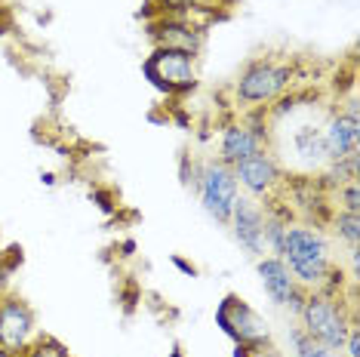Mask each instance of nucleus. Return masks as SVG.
<instances>
[{"instance_id": "1", "label": "nucleus", "mask_w": 360, "mask_h": 357, "mask_svg": "<svg viewBox=\"0 0 360 357\" xmlns=\"http://www.w3.org/2000/svg\"><path fill=\"white\" fill-rule=\"evenodd\" d=\"M292 86H296V65L290 59L262 56L240 68L231 84V96L240 111H268L286 93H292Z\"/></svg>"}, {"instance_id": "2", "label": "nucleus", "mask_w": 360, "mask_h": 357, "mask_svg": "<svg viewBox=\"0 0 360 357\" xmlns=\"http://www.w3.org/2000/svg\"><path fill=\"white\" fill-rule=\"evenodd\" d=\"M281 259L290 268V274L296 278L302 290H323L326 278L335 268L330 240L323 238V231L311 222H290L283 238Z\"/></svg>"}, {"instance_id": "3", "label": "nucleus", "mask_w": 360, "mask_h": 357, "mask_svg": "<svg viewBox=\"0 0 360 357\" xmlns=\"http://www.w3.org/2000/svg\"><path fill=\"white\" fill-rule=\"evenodd\" d=\"M299 330L311 336L314 342L342 351V342L348 336V327L357 320L354 302H345V293H326V290H311L299 308Z\"/></svg>"}, {"instance_id": "4", "label": "nucleus", "mask_w": 360, "mask_h": 357, "mask_svg": "<svg viewBox=\"0 0 360 357\" xmlns=\"http://www.w3.org/2000/svg\"><path fill=\"white\" fill-rule=\"evenodd\" d=\"M212 19H222L216 10H179L158 13L148 19V40L158 50H176L200 59L207 46V25Z\"/></svg>"}, {"instance_id": "5", "label": "nucleus", "mask_w": 360, "mask_h": 357, "mask_svg": "<svg viewBox=\"0 0 360 357\" xmlns=\"http://www.w3.org/2000/svg\"><path fill=\"white\" fill-rule=\"evenodd\" d=\"M142 77L167 99H185L200 84L198 59L194 56L176 53V50H158V46H151V53L145 56Z\"/></svg>"}, {"instance_id": "6", "label": "nucleus", "mask_w": 360, "mask_h": 357, "mask_svg": "<svg viewBox=\"0 0 360 357\" xmlns=\"http://www.w3.org/2000/svg\"><path fill=\"white\" fill-rule=\"evenodd\" d=\"M262 148H271V124H268V111H243L240 120H228L219 136L216 160L225 167H234L237 160L250 157Z\"/></svg>"}, {"instance_id": "7", "label": "nucleus", "mask_w": 360, "mask_h": 357, "mask_svg": "<svg viewBox=\"0 0 360 357\" xmlns=\"http://www.w3.org/2000/svg\"><path fill=\"white\" fill-rule=\"evenodd\" d=\"M231 173L240 185V191H247V197L259 200V204H274L277 191L286 185V169L271 148H262L250 157L237 160Z\"/></svg>"}, {"instance_id": "8", "label": "nucleus", "mask_w": 360, "mask_h": 357, "mask_svg": "<svg viewBox=\"0 0 360 357\" xmlns=\"http://www.w3.org/2000/svg\"><path fill=\"white\" fill-rule=\"evenodd\" d=\"M194 194L200 197V207L219 225H228V219L234 213V204L240 200V185H237L231 167H225L216 157H207V160H200V178H198Z\"/></svg>"}, {"instance_id": "9", "label": "nucleus", "mask_w": 360, "mask_h": 357, "mask_svg": "<svg viewBox=\"0 0 360 357\" xmlns=\"http://www.w3.org/2000/svg\"><path fill=\"white\" fill-rule=\"evenodd\" d=\"M40 332L44 330L37 327V314L25 299L15 293L0 296V351L25 354Z\"/></svg>"}, {"instance_id": "10", "label": "nucleus", "mask_w": 360, "mask_h": 357, "mask_svg": "<svg viewBox=\"0 0 360 357\" xmlns=\"http://www.w3.org/2000/svg\"><path fill=\"white\" fill-rule=\"evenodd\" d=\"M323 145L326 160L339 164V160L357 157L360 154V120H357V102L348 99L345 108H330L323 117Z\"/></svg>"}, {"instance_id": "11", "label": "nucleus", "mask_w": 360, "mask_h": 357, "mask_svg": "<svg viewBox=\"0 0 360 357\" xmlns=\"http://www.w3.org/2000/svg\"><path fill=\"white\" fill-rule=\"evenodd\" d=\"M216 327L222 330L234 345L268 339V323L259 318V311L247 299H240L237 293H228L222 302L216 305Z\"/></svg>"}, {"instance_id": "12", "label": "nucleus", "mask_w": 360, "mask_h": 357, "mask_svg": "<svg viewBox=\"0 0 360 357\" xmlns=\"http://www.w3.org/2000/svg\"><path fill=\"white\" fill-rule=\"evenodd\" d=\"M265 216H268L265 204L240 194V200L234 204L231 219H228V225H231V231H234V240L256 259L265 256Z\"/></svg>"}, {"instance_id": "13", "label": "nucleus", "mask_w": 360, "mask_h": 357, "mask_svg": "<svg viewBox=\"0 0 360 357\" xmlns=\"http://www.w3.org/2000/svg\"><path fill=\"white\" fill-rule=\"evenodd\" d=\"M292 133H290V151L292 157L302 164V173H323L326 169V145H323V120H308L299 117L292 120Z\"/></svg>"}, {"instance_id": "14", "label": "nucleus", "mask_w": 360, "mask_h": 357, "mask_svg": "<svg viewBox=\"0 0 360 357\" xmlns=\"http://www.w3.org/2000/svg\"><path fill=\"white\" fill-rule=\"evenodd\" d=\"M256 271H259V280H262L265 296L271 299L274 305H281V308L290 305V299L299 290V283L290 274V268H286L283 259L281 256H259Z\"/></svg>"}, {"instance_id": "15", "label": "nucleus", "mask_w": 360, "mask_h": 357, "mask_svg": "<svg viewBox=\"0 0 360 357\" xmlns=\"http://www.w3.org/2000/svg\"><path fill=\"white\" fill-rule=\"evenodd\" d=\"M330 228L333 234L345 243L348 249L360 247V213H345V209H335L330 219Z\"/></svg>"}, {"instance_id": "16", "label": "nucleus", "mask_w": 360, "mask_h": 357, "mask_svg": "<svg viewBox=\"0 0 360 357\" xmlns=\"http://www.w3.org/2000/svg\"><path fill=\"white\" fill-rule=\"evenodd\" d=\"M290 342H292V351H296V357H345L342 351H335V348H326L321 342H314V339L305 336L299 327L290 332Z\"/></svg>"}, {"instance_id": "17", "label": "nucleus", "mask_w": 360, "mask_h": 357, "mask_svg": "<svg viewBox=\"0 0 360 357\" xmlns=\"http://www.w3.org/2000/svg\"><path fill=\"white\" fill-rule=\"evenodd\" d=\"M151 6H158V13H179V10H219L225 6V0H148Z\"/></svg>"}, {"instance_id": "18", "label": "nucleus", "mask_w": 360, "mask_h": 357, "mask_svg": "<svg viewBox=\"0 0 360 357\" xmlns=\"http://www.w3.org/2000/svg\"><path fill=\"white\" fill-rule=\"evenodd\" d=\"M25 357H71V354H68V345H62L56 336L40 332V336L34 339V345L25 351Z\"/></svg>"}, {"instance_id": "19", "label": "nucleus", "mask_w": 360, "mask_h": 357, "mask_svg": "<svg viewBox=\"0 0 360 357\" xmlns=\"http://www.w3.org/2000/svg\"><path fill=\"white\" fill-rule=\"evenodd\" d=\"M335 197V209H345V213H360V191H357V178H351V182L339 185V188L333 191Z\"/></svg>"}, {"instance_id": "20", "label": "nucleus", "mask_w": 360, "mask_h": 357, "mask_svg": "<svg viewBox=\"0 0 360 357\" xmlns=\"http://www.w3.org/2000/svg\"><path fill=\"white\" fill-rule=\"evenodd\" d=\"M231 357H283L277 351V345L268 339H259V342H247V345H234V354Z\"/></svg>"}, {"instance_id": "21", "label": "nucleus", "mask_w": 360, "mask_h": 357, "mask_svg": "<svg viewBox=\"0 0 360 357\" xmlns=\"http://www.w3.org/2000/svg\"><path fill=\"white\" fill-rule=\"evenodd\" d=\"M89 197H93V204L99 207L105 216H114V213H117V207H120L117 197H114L111 191H105V188H93V191H89Z\"/></svg>"}, {"instance_id": "22", "label": "nucleus", "mask_w": 360, "mask_h": 357, "mask_svg": "<svg viewBox=\"0 0 360 357\" xmlns=\"http://www.w3.org/2000/svg\"><path fill=\"white\" fill-rule=\"evenodd\" d=\"M342 354L345 357H360V323L357 320L348 327V336H345V342H342Z\"/></svg>"}, {"instance_id": "23", "label": "nucleus", "mask_w": 360, "mask_h": 357, "mask_svg": "<svg viewBox=\"0 0 360 357\" xmlns=\"http://www.w3.org/2000/svg\"><path fill=\"white\" fill-rule=\"evenodd\" d=\"M169 262H173V268L176 271H182L185 278H200V268L191 262V259H185V256H179V253H173L169 256Z\"/></svg>"}, {"instance_id": "24", "label": "nucleus", "mask_w": 360, "mask_h": 357, "mask_svg": "<svg viewBox=\"0 0 360 357\" xmlns=\"http://www.w3.org/2000/svg\"><path fill=\"white\" fill-rule=\"evenodd\" d=\"M120 299H124V308H127V311H133L136 302H142V293L136 290V283H127V287L120 290Z\"/></svg>"}, {"instance_id": "25", "label": "nucleus", "mask_w": 360, "mask_h": 357, "mask_svg": "<svg viewBox=\"0 0 360 357\" xmlns=\"http://www.w3.org/2000/svg\"><path fill=\"white\" fill-rule=\"evenodd\" d=\"M10 278H13V271L6 268V262H4V249H0V296L10 293Z\"/></svg>"}, {"instance_id": "26", "label": "nucleus", "mask_w": 360, "mask_h": 357, "mask_svg": "<svg viewBox=\"0 0 360 357\" xmlns=\"http://www.w3.org/2000/svg\"><path fill=\"white\" fill-rule=\"evenodd\" d=\"M120 256H124V259H129V256H136V240L133 238H127V240H120Z\"/></svg>"}, {"instance_id": "27", "label": "nucleus", "mask_w": 360, "mask_h": 357, "mask_svg": "<svg viewBox=\"0 0 360 357\" xmlns=\"http://www.w3.org/2000/svg\"><path fill=\"white\" fill-rule=\"evenodd\" d=\"M56 182H59V176H56V173H40V185H46V188H53Z\"/></svg>"}, {"instance_id": "28", "label": "nucleus", "mask_w": 360, "mask_h": 357, "mask_svg": "<svg viewBox=\"0 0 360 357\" xmlns=\"http://www.w3.org/2000/svg\"><path fill=\"white\" fill-rule=\"evenodd\" d=\"M169 357H185V351H182V345H173V351H169Z\"/></svg>"}, {"instance_id": "29", "label": "nucleus", "mask_w": 360, "mask_h": 357, "mask_svg": "<svg viewBox=\"0 0 360 357\" xmlns=\"http://www.w3.org/2000/svg\"><path fill=\"white\" fill-rule=\"evenodd\" d=\"M0 357H25V354H6V351H0Z\"/></svg>"}, {"instance_id": "30", "label": "nucleus", "mask_w": 360, "mask_h": 357, "mask_svg": "<svg viewBox=\"0 0 360 357\" xmlns=\"http://www.w3.org/2000/svg\"><path fill=\"white\" fill-rule=\"evenodd\" d=\"M0 34H4V31H0Z\"/></svg>"}]
</instances>
